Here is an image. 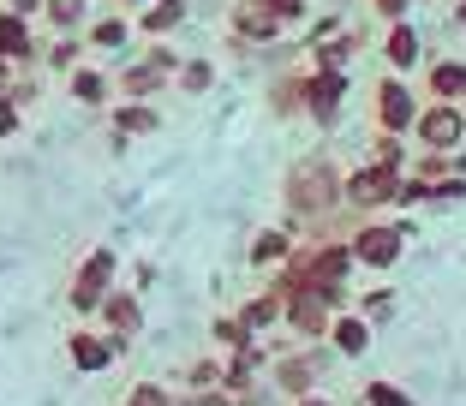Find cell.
Returning a JSON list of instances; mask_svg holds the SVG:
<instances>
[{"label":"cell","mask_w":466,"mask_h":406,"mask_svg":"<svg viewBox=\"0 0 466 406\" xmlns=\"http://www.w3.org/2000/svg\"><path fill=\"white\" fill-rule=\"evenodd\" d=\"M25 48V30H18V18H0V55H18Z\"/></svg>","instance_id":"1"},{"label":"cell","mask_w":466,"mask_h":406,"mask_svg":"<svg viewBox=\"0 0 466 406\" xmlns=\"http://www.w3.org/2000/svg\"><path fill=\"white\" fill-rule=\"evenodd\" d=\"M144 25H150V30H174V25H179V0H162V6H156Z\"/></svg>","instance_id":"2"},{"label":"cell","mask_w":466,"mask_h":406,"mask_svg":"<svg viewBox=\"0 0 466 406\" xmlns=\"http://www.w3.org/2000/svg\"><path fill=\"white\" fill-rule=\"evenodd\" d=\"M425 137H431V144H449V137H454V114H431V120H425Z\"/></svg>","instance_id":"3"},{"label":"cell","mask_w":466,"mask_h":406,"mask_svg":"<svg viewBox=\"0 0 466 406\" xmlns=\"http://www.w3.org/2000/svg\"><path fill=\"white\" fill-rule=\"evenodd\" d=\"M120 120H126V126H132V132H144V126H156V114H144V108H126V114H120Z\"/></svg>","instance_id":"4"},{"label":"cell","mask_w":466,"mask_h":406,"mask_svg":"<svg viewBox=\"0 0 466 406\" xmlns=\"http://www.w3.org/2000/svg\"><path fill=\"white\" fill-rule=\"evenodd\" d=\"M18 126V114H13V102H0V132H13Z\"/></svg>","instance_id":"5"},{"label":"cell","mask_w":466,"mask_h":406,"mask_svg":"<svg viewBox=\"0 0 466 406\" xmlns=\"http://www.w3.org/2000/svg\"><path fill=\"white\" fill-rule=\"evenodd\" d=\"M461 18H466V13H461Z\"/></svg>","instance_id":"6"}]
</instances>
